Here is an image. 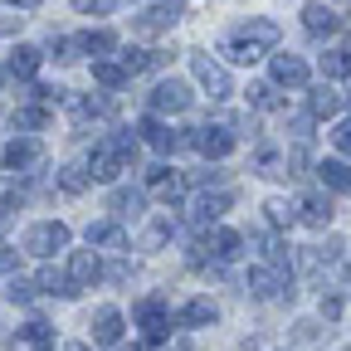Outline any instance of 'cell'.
Returning a JSON list of instances; mask_svg holds the SVG:
<instances>
[{"label":"cell","mask_w":351,"mask_h":351,"mask_svg":"<svg viewBox=\"0 0 351 351\" xmlns=\"http://www.w3.org/2000/svg\"><path fill=\"white\" fill-rule=\"evenodd\" d=\"M274 44H278V25L258 15V20H249L244 29H234V34L225 39V59H230V64H244V69H249V64H258L263 54H269Z\"/></svg>","instance_id":"6da1fadb"},{"label":"cell","mask_w":351,"mask_h":351,"mask_svg":"<svg viewBox=\"0 0 351 351\" xmlns=\"http://www.w3.org/2000/svg\"><path fill=\"white\" fill-rule=\"evenodd\" d=\"M244 288L258 298V302H278V298H288L293 302V269H269V263H258V269H249V278H244Z\"/></svg>","instance_id":"7a4b0ae2"},{"label":"cell","mask_w":351,"mask_h":351,"mask_svg":"<svg viewBox=\"0 0 351 351\" xmlns=\"http://www.w3.org/2000/svg\"><path fill=\"white\" fill-rule=\"evenodd\" d=\"M20 249H25V254H34V258H49V254L69 249V225H64V219H39V225H29V230H25Z\"/></svg>","instance_id":"3957f363"},{"label":"cell","mask_w":351,"mask_h":351,"mask_svg":"<svg viewBox=\"0 0 351 351\" xmlns=\"http://www.w3.org/2000/svg\"><path fill=\"white\" fill-rule=\"evenodd\" d=\"M191 73H195V83L205 88V93L215 98V103H225L230 93H234V88H230V73H225V64H219V59H210V54H191Z\"/></svg>","instance_id":"277c9868"},{"label":"cell","mask_w":351,"mask_h":351,"mask_svg":"<svg viewBox=\"0 0 351 351\" xmlns=\"http://www.w3.org/2000/svg\"><path fill=\"white\" fill-rule=\"evenodd\" d=\"M230 205H234V191H200V195L191 200V210H186V225H191V230H210Z\"/></svg>","instance_id":"5b68a950"},{"label":"cell","mask_w":351,"mask_h":351,"mask_svg":"<svg viewBox=\"0 0 351 351\" xmlns=\"http://www.w3.org/2000/svg\"><path fill=\"white\" fill-rule=\"evenodd\" d=\"M137 322H142V346H166L171 341V317H166L161 298H147L137 307Z\"/></svg>","instance_id":"8992f818"},{"label":"cell","mask_w":351,"mask_h":351,"mask_svg":"<svg viewBox=\"0 0 351 351\" xmlns=\"http://www.w3.org/2000/svg\"><path fill=\"white\" fill-rule=\"evenodd\" d=\"M341 239H327V244H307V249H298V263H302V274H313V278H322V274H332L337 263H341Z\"/></svg>","instance_id":"52a82bcc"},{"label":"cell","mask_w":351,"mask_h":351,"mask_svg":"<svg viewBox=\"0 0 351 351\" xmlns=\"http://www.w3.org/2000/svg\"><path fill=\"white\" fill-rule=\"evenodd\" d=\"M234 132L225 127V122H210V127H195V152L200 156H210V161H225L230 152H234Z\"/></svg>","instance_id":"ba28073f"},{"label":"cell","mask_w":351,"mask_h":351,"mask_svg":"<svg viewBox=\"0 0 351 351\" xmlns=\"http://www.w3.org/2000/svg\"><path fill=\"white\" fill-rule=\"evenodd\" d=\"M191 108V88L181 83V78H161L156 88H152V112L161 117V112H186Z\"/></svg>","instance_id":"9c48e42d"},{"label":"cell","mask_w":351,"mask_h":351,"mask_svg":"<svg viewBox=\"0 0 351 351\" xmlns=\"http://www.w3.org/2000/svg\"><path fill=\"white\" fill-rule=\"evenodd\" d=\"M88 171H93V181H103V186H108V181H117L122 171H132V166H127V161L117 156V147L103 137V142L93 147V156H88Z\"/></svg>","instance_id":"30bf717a"},{"label":"cell","mask_w":351,"mask_h":351,"mask_svg":"<svg viewBox=\"0 0 351 351\" xmlns=\"http://www.w3.org/2000/svg\"><path fill=\"white\" fill-rule=\"evenodd\" d=\"M0 161H5V171H15V176H29V171L44 161V147H39L34 137H15V142L5 147V156H0Z\"/></svg>","instance_id":"8fae6325"},{"label":"cell","mask_w":351,"mask_h":351,"mask_svg":"<svg viewBox=\"0 0 351 351\" xmlns=\"http://www.w3.org/2000/svg\"><path fill=\"white\" fill-rule=\"evenodd\" d=\"M332 195L327 191H307L302 200H298V219H302V225H313V230H327L332 225Z\"/></svg>","instance_id":"7c38bea8"},{"label":"cell","mask_w":351,"mask_h":351,"mask_svg":"<svg viewBox=\"0 0 351 351\" xmlns=\"http://www.w3.org/2000/svg\"><path fill=\"white\" fill-rule=\"evenodd\" d=\"M64 108L73 112V122H78V127L112 117V103H108V98H83V93H69V88H64Z\"/></svg>","instance_id":"4fadbf2b"},{"label":"cell","mask_w":351,"mask_h":351,"mask_svg":"<svg viewBox=\"0 0 351 351\" xmlns=\"http://www.w3.org/2000/svg\"><path fill=\"white\" fill-rule=\"evenodd\" d=\"M69 278H73V288H93V283L103 278L98 249H73V254H69Z\"/></svg>","instance_id":"5bb4252c"},{"label":"cell","mask_w":351,"mask_h":351,"mask_svg":"<svg viewBox=\"0 0 351 351\" xmlns=\"http://www.w3.org/2000/svg\"><path fill=\"white\" fill-rule=\"evenodd\" d=\"M317 181L327 195H351V161H341V156L317 161Z\"/></svg>","instance_id":"9a60e30c"},{"label":"cell","mask_w":351,"mask_h":351,"mask_svg":"<svg viewBox=\"0 0 351 351\" xmlns=\"http://www.w3.org/2000/svg\"><path fill=\"white\" fill-rule=\"evenodd\" d=\"M147 191H152L161 205H176V200H181V191H186V181H181L171 166H152V171H147Z\"/></svg>","instance_id":"2e32d148"},{"label":"cell","mask_w":351,"mask_h":351,"mask_svg":"<svg viewBox=\"0 0 351 351\" xmlns=\"http://www.w3.org/2000/svg\"><path fill=\"white\" fill-rule=\"evenodd\" d=\"M269 73H274V83L278 88H307V64L298 59V54H274V64H269Z\"/></svg>","instance_id":"e0dca14e"},{"label":"cell","mask_w":351,"mask_h":351,"mask_svg":"<svg viewBox=\"0 0 351 351\" xmlns=\"http://www.w3.org/2000/svg\"><path fill=\"white\" fill-rule=\"evenodd\" d=\"M341 103H346V98L337 93L327 78L307 88V117H337V112H341Z\"/></svg>","instance_id":"ac0fdd59"},{"label":"cell","mask_w":351,"mask_h":351,"mask_svg":"<svg viewBox=\"0 0 351 351\" xmlns=\"http://www.w3.org/2000/svg\"><path fill=\"white\" fill-rule=\"evenodd\" d=\"M88 249H127L122 219H98V225H88Z\"/></svg>","instance_id":"d6986e66"},{"label":"cell","mask_w":351,"mask_h":351,"mask_svg":"<svg viewBox=\"0 0 351 351\" xmlns=\"http://www.w3.org/2000/svg\"><path fill=\"white\" fill-rule=\"evenodd\" d=\"M244 244H249V239H244V234H234V230H215V234L205 239V249H210V258H215V263L239 258V254H244Z\"/></svg>","instance_id":"ffe728a7"},{"label":"cell","mask_w":351,"mask_h":351,"mask_svg":"<svg viewBox=\"0 0 351 351\" xmlns=\"http://www.w3.org/2000/svg\"><path fill=\"white\" fill-rule=\"evenodd\" d=\"M176 20H181V5H152V10H142L137 20H132V29H137V34H156V29H171Z\"/></svg>","instance_id":"44dd1931"},{"label":"cell","mask_w":351,"mask_h":351,"mask_svg":"<svg viewBox=\"0 0 351 351\" xmlns=\"http://www.w3.org/2000/svg\"><path fill=\"white\" fill-rule=\"evenodd\" d=\"M93 341L98 346H117L122 341V313L117 307H98L93 313Z\"/></svg>","instance_id":"7402d4cb"},{"label":"cell","mask_w":351,"mask_h":351,"mask_svg":"<svg viewBox=\"0 0 351 351\" xmlns=\"http://www.w3.org/2000/svg\"><path fill=\"white\" fill-rule=\"evenodd\" d=\"M215 317H219V307L210 298H191L181 313H176V327H210Z\"/></svg>","instance_id":"603a6c76"},{"label":"cell","mask_w":351,"mask_h":351,"mask_svg":"<svg viewBox=\"0 0 351 351\" xmlns=\"http://www.w3.org/2000/svg\"><path fill=\"white\" fill-rule=\"evenodd\" d=\"M302 29L317 34V39H322V34H337V29H341V15L327 10V5H307V10H302Z\"/></svg>","instance_id":"cb8c5ba5"},{"label":"cell","mask_w":351,"mask_h":351,"mask_svg":"<svg viewBox=\"0 0 351 351\" xmlns=\"http://www.w3.org/2000/svg\"><path fill=\"white\" fill-rule=\"evenodd\" d=\"M142 205H147V191H132V186H117V191L108 195V210H112V219L142 215Z\"/></svg>","instance_id":"d4e9b609"},{"label":"cell","mask_w":351,"mask_h":351,"mask_svg":"<svg viewBox=\"0 0 351 351\" xmlns=\"http://www.w3.org/2000/svg\"><path fill=\"white\" fill-rule=\"evenodd\" d=\"M39 64H44V54L34 49V44H15L10 49V78H34Z\"/></svg>","instance_id":"484cf974"},{"label":"cell","mask_w":351,"mask_h":351,"mask_svg":"<svg viewBox=\"0 0 351 351\" xmlns=\"http://www.w3.org/2000/svg\"><path fill=\"white\" fill-rule=\"evenodd\" d=\"M171 59V49H127L122 54V69L127 73H147V69H161Z\"/></svg>","instance_id":"4316f807"},{"label":"cell","mask_w":351,"mask_h":351,"mask_svg":"<svg viewBox=\"0 0 351 351\" xmlns=\"http://www.w3.org/2000/svg\"><path fill=\"white\" fill-rule=\"evenodd\" d=\"M88 181H93L88 161H69V166L59 171V191H64V195H83V191H88Z\"/></svg>","instance_id":"83f0119b"},{"label":"cell","mask_w":351,"mask_h":351,"mask_svg":"<svg viewBox=\"0 0 351 351\" xmlns=\"http://www.w3.org/2000/svg\"><path fill=\"white\" fill-rule=\"evenodd\" d=\"M39 293H49V298H78V288H73V278L69 274H59V269H39Z\"/></svg>","instance_id":"f1b7e54d"},{"label":"cell","mask_w":351,"mask_h":351,"mask_svg":"<svg viewBox=\"0 0 351 351\" xmlns=\"http://www.w3.org/2000/svg\"><path fill=\"white\" fill-rule=\"evenodd\" d=\"M249 103L258 112H283V93H278V83H254L249 88Z\"/></svg>","instance_id":"f546056e"},{"label":"cell","mask_w":351,"mask_h":351,"mask_svg":"<svg viewBox=\"0 0 351 351\" xmlns=\"http://www.w3.org/2000/svg\"><path fill=\"white\" fill-rule=\"evenodd\" d=\"M93 78H98V88H108V93H112V88H127L132 73H127L122 64H112V59H98V64H93Z\"/></svg>","instance_id":"4dcf8cb0"},{"label":"cell","mask_w":351,"mask_h":351,"mask_svg":"<svg viewBox=\"0 0 351 351\" xmlns=\"http://www.w3.org/2000/svg\"><path fill=\"white\" fill-rule=\"evenodd\" d=\"M88 54V39L83 34H64V39H54V59L59 64H78Z\"/></svg>","instance_id":"1f68e13d"},{"label":"cell","mask_w":351,"mask_h":351,"mask_svg":"<svg viewBox=\"0 0 351 351\" xmlns=\"http://www.w3.org/2000/svg\"><path fill=\"white\" fill-rule=\"evenodd\" d=\"M49 122V108L44 103H29V108H15V132H39Z\"/></svg>","instance_id":"d6a6232c"},{"label":"cell","mask_w":351,"mask_h":351,"mask_svg":"<svg viewBox=\"0 0 351 351\" xmlns=\"http://www.w3.org/2000/svg\"><path fill=\"white\" fill-rule=\"evenodd\" d=\"M322 78H351V49H327L322 54Z\"/></svg>","instance_id":"836d02e7"},{"label":"cell","mask_w":351,"mask_h":351,"mask_svg":"<svg viewBox=\"0 0 351 351\" xmlns=\"http://www.w3.org/2000/svg\"><path fill=\"white\" fill-rule=\"evenodd\" d=\"M83 39H88V54H93V59H108V54L117 49V34H112V29H88Z\"/></svg>","instance_id":"e575fe53"},{"label":"cell","mask_w":351,"mask_h":351,"mask_svg":"<svg viewBox=\"0 0 351 351\" xmlns=\"http://www.w3.org/2000/svg\"><path fill=\"white\" fill-rule=\"evenodd\" d=\"M20 341H29V346H44V341H54V327L44 322V317H29V322L20 327Z\"/></svg>","instance_id":"d590c367"},{"label":"cell","mask_w":351,"mask_h":351,"mask_svg":"<svg viewBox=\"0 0 351 351\" xmlns=\"http://www.w3.org/2000/svg\"><path fill=\"white\" fill-rule=\"evenodd\" d=\"M263 215H269V225H274V230H283V225H293V219H298V205H288V200H269V205H263Z\"/></svg>","instance_id":"8d00e7d4"},{"label":"cell","mask_w":351,"mask_h":351,"mask_svg":"<svg viewBox=\"0 0 351 351\" xmlns=\"http://www.w3.org/2000/svg\"><path fill=\"white\" fill-rule=\"evenodd\" d=\"M34 293H39V283H25V278H10V288H5V298H10V302H20V307H29V302H34Z\"/></svg>","instance_id":"74e56055"},{"label":"cell","mask_w":351,"mask_h":351,"mask_svg":"<svg viewBox=\"0 0 351 351\" xmlns=\"http://www.w3.org/2000/svg\"><path fill=\"white\" fill-rule=\"evenodd\" d=\"M171 239V219H156V225H147V234H142V249H161Z\"/></svg>","instance_id":"f35d334b"},{"label":"cell","mask_w":351,"mask_h":351,"mask_svg":"<svg viewBox=\"0 0 351 351\" xmlns=\"http://www.w3.org/2000/svg\"><path fill=\"white\" fill-rule=\"evenodd\" d=\"M332 147H337V152H341V161H346V156H351V117H341V122H337V127H332Z\"/></svg>","instance_id":"ab89813d"},{"label":"cell","mask_w":351,"mask_h":351,"mask_svg":"<svg viewBox=\"0 0 351 351\" xmlns=\"http://www.w3.org/2000/svg\"><path fill=\"white\" fill-rule=\"evenodd\" d=\"M73 10H78V15H112L117 0H73Z\"/></svg>","instance_id":"60d3db41"},{"label":"cell","mask_w":351,"mask_h":351,"mask_svg":"<svg viewBox=\"0 0 351 351\" xmlns=\"http://www.w3.org/2000/svg\"><path fill=\"white\" fill-rule=\"evenodd\" d=\"M20 205V186L15 181H0V215H10Z\"/></svg>","instance_id":"b9f144b4"},{"label":"cell","mask_w":351,"mask_h":351,"mask_svg":"<svg viewBox=\"0 0 351 351\" xmlns=\"http://www.w3.org/2000/svg\"><path fill=\"white\" fill-rule=\"evenodd\" d=\"M103 278H108V283H127V278H132V269H127V258L108 263V269H103Z\"/></svg>","instance_id":"7bdbcfd3"},{"label":"cell","mask_w":351,"mask_h":351,"mask_svg":"<svg viewBox=\"0 0 351 351\" xmlns=\"http://www.w3.org/2000/svg\"><path fill=\"white\" fill-rule=\"evenodd\" d=\"M322 317H327V322L341 317V298H337V293H322Z\"/></svg>","instance_id":"ee69618b"},{"label":"cell","mask_w":351,"mask_h":351,"mask_svg":"<svg viewBox=\"0 0 351 351\" xmlns=\"http://www.w3.org/2000/svg\"><path fill=\"white\" fill-rule=\"evenodd\" d=\"M317 332H322V327H317L313 317H302V322H298V341H317Z\"/></svg>","instance_id":"f6af8a7d"},{"label":"cell","mask_w":351,"mask_h":351,"mask_svg":"<svg viewBox=\"0 0 351 351\" xmlns=\"http://www.w3.org/2000/svg\"><path fill=\"white\" fill-rule=\"evenodd\" d=\"M10 269H15V249L0 244V274H10Z\"/></svg>","instance_id":"bcb514c9"},{"label":"cell","mask_w":351,"mask_h":351,"mask_svg":"<svg viewBox=\"0 0 351 351\" xmlns=\"http://www.w3.org/2000/svg\"><path fill=\"white\" fill-rule=\"evenodd\" d=\"M191 181H195V186H215V181H219V171H195Z\"/></svg>","instance_id":"7dc6e473"},{"label":"cell","mask_w":351,"mask_h":351,"mask_svg":"<svg viewBox=\"0 0 351 351\" xmlns=\"http://www.w3.org/2000/svg\"><path fill=\"white\" fill-rule=\"evenodd\" d=\"M20 29V15H0V34H15Z\"/></svg>","instance_id":"c3c4849f"},{"label":"cell","mask_w":351,"mask_h":351,"mask_svg":"<svg viewBox=\"0 0 351 351\" xmlns=\"http://www.w3.org/2000/svg\"><path fill=\"white\" fill-rule=\"evenodd\" d=\"M10 5H20V10H39V0H10Z\"/></svg>","instance_id":"681fc988"},{"label":"cell","mask_w":351,"mask_h":351,"mask_svg":"<svg viewBox=\"0 0 351 351\" xmlns=\"http://www.w3.org/2000/svg\"><path fill=\"white\" fill-rule=\"evenodd\" d=\"M64 351H93V346H88V341H69Z\"/></svg>","instance_id":"f907efd6"},{"label":"cell","mask_w":351,"mask_h":351,"mask_svg":"<svg viewBox=\"0 0 351 351\" xmlns=\"http://www.w3.org/2000/svg\"><path fill=\"white\" fill-rule=\"evenodd\" d=\"M341 278H346V288H351V258H346V274H341Z\"/></svg>","instance_id":"816d5d0a"},{"label":"cell","mask_w":351,"mask_h":351,"mask_svg":"<svg viewBox=\"0 0 351 351\" xmlns=\"http://www.w3.org/2000/svg\"><path fill=\"white\" fill-rule=\"evenodd\" d=\"M117 351H147V346H117Z\"/></svg>","instance_id":"f5cc1de1"},{"label":"cell","mask_w":351,"mask_h":351,"mask_svg":"<svg viewBox=\"0 0 351 351\" xmlns=\"http://www.w3.org/2000/svg\"><path fill=\"white\" fill-rule=\"evenodd\" d=\"M34 351H54V346H49V341H44V346H34Z\"/></svg>","instance_id":"db71d44e"},{"label":"cell","mask_w":351,"mask_h":351,"mask_svg":"<svg viewBox=\"0 0 351 351\" xmlns=\"http://www.w3.org/2000/svg\"><path fill=\"white\" fill-rule=\"evenodd\" d=\"M171 5H176V0H171Z\"/></svg>","instance_id":"11a10c76"}]
</instances>
